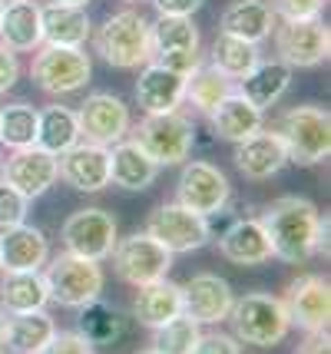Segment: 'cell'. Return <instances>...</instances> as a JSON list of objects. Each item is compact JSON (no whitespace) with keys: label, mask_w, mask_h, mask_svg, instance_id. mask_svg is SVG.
<instances>
[{"label":"cell","mask_w":331,"mask_h":354,"mask_svg":"<svg viewBox=\"0 0 331 354\" xmlns=\"http://www.w3.org/2000/svg\"><path fill=\"white\" fill-rule=\"evenodd\" d=\"M64 245L73 255L103 262L110 259L113 245H116V218L106 209H79L64 222Z\"/></svg>","instance_id":"12"},{"label":"cell","mask_w":331,"mask_h":354,"mask_svg":"<svg viewBox=\"0 0 331 354\" xmlns=\"http://www.w3.org/2000/svg\"><path fill=\"white\" fill-rule=\"evenodd\" d=\"M0 179L10 183L27 199H40L50 185L60 179V166L57 156L40 149V146H23L7 156V162H0Z\"/></svg>","instance_id":"14"},{"label":"cell","mask_w":331,"mask_h":354,"mask_svg":"<svg viewBox=\"0 0 331 354\" xmlns=\"http://www.w3.org/2000/svg\"><path fill=\"white\" fill-rule=\"evenodd\" d=\"M20 77V63H17V53L10 46L0 44V93H7Z\"/></svg>","instance_id":"42"},{"label":"cell","mask_w":331,"mask_h":354,"mask_svg":"<svg viewBox=\"0 0 331 354\" xmlns=\"http://www.w3.org/2000/svg\"><path fill=\"white\" fill-rule=\"evenodd\" d=\"M53 318L47 311H17L7 318V331H3V348L20 354H40L53 338Z\"/></svg>","instance_id":"29"},{"label":"cell","mask_w":331,"mask_h":354,"mask_svg":"<svg viewBox=\"0 0 331 354\" xmlns=\"http://www.w3.org/2000/svg\"><path fill=\"white\" fill-rule=\"evenodd\" d=\"M186 96V77L176 73L162 63H142L140 83H136V103H140L146 113H169V109H179Z\"/></svg>","instance_id":"20"},{"label":"cell","mask_w":331,"mask_h":354,"mask_svg":"<svg viewBox=\"0 0 331 354\" xmlns=\"http://www.w3.org/2000/svg\"><path fill=\"white\" fill-rule=\"evenodd\" d=\"M232 285L219 275H196L182 285V315H189L196 324L225 322L232 311Z\"/></svg>","instance_id":"17"},{"label":"cell","mask_w":331,"mask_h":354,"mask_svg":"<svg viewBox=\"0 0 331 354\" xmlns=\"http://www.w3.org/2000/svg\"><path fill=\"white\" fill-rule=\"evenodd\" d=\"M37 139V109L30 103H10L0 109V142L10 149L33 146Z\"/></svg>","instance_id":"36"},{"label":"cell","mask_w":331,"mask_h":354,"mask_svg":"<svg viewBox=\"0 0 331 354\" xmlns=\"http://www.w3.org/2000/svg\"><path fill=\"white\" fill-rule=\"evenodd\" d=\"M73 142H79V123H77V113L73 109L47 106L37 113V139H33V146L60 156Z\"/></svg>","instance_id":"32"},{"label":"cell","mask_w":331,"mask_h":354,"mask_svg":"<svg viewBox=\"0 0 331 354\" xmlns=\"http://www.w3.org/2000/svg\"><path fill=\"white\" fill-rule=\"evenodd\" d=\"M212 120V129L219 139H229V142H242L245 136H252L262 129V109L252 106L242 93H229L219 106L209 113Z\"/></svg>","instance_id":"28"},{"label":"cell","mask_w":331,"mask_h":354,"mask_svg":"<svg viewBox=\"0 0 331 354\" xmlns=\"http://www.w3.org/2000/svg\"><path fill=\"white\" fill-rule=\"evenodd\" d=\"M159 14H176V17H192L205 0H153Z\"/></svg>","instance_id":"43"},{"label":"cell","mask_w":331,"mask_h":354,"mask_svg":"<svg viewBox=\"0 0 331 354\" xmlns=\"http://www.w3.org/2000/svg\"><path fill=\"white\" fill-rule=\"evenodd\" d=\"M57 3H77V7H86L90 0H57Z\"/></svg>","instance_id":"45"},{"label":"cell","mask_w":331,"mask_h":354,"mask_svg":"<svg viewBox=\"0 0 331 354\" xmlns=\"http://www.w3.org/2000/svg\"><path fill=\"white\" fill-rule=\"evenodd\" d=\"M30 77L50 96H66V93H79L90 83L93 63L83 53V46L47 44L37 50V57L30 63Z\"/></svg>","instance_id":"6"},{"label":"cell","mask_w":331,"mask_h":354,"mask_svg":"<svg viewBox=\"0 0 331 354\" xmlns=\"http://www.w3.org/2000/svg\"><path fill=\"white\" fill-rule=\"evenodd\" d=\"M288 322L299 324L308 335H325L331 318V288L328 278L321 275H301L288 285V295L282 298Z\"/></svg>","instance_id":"15"},{"label":"cell","mask_w":331,"mask_h":354,"mask_svg":"<svg viewBox=\"0 0 331 354\" xmlns=\"http://www.w3.org/2000/svg\"><path fill=\"white\" fill-rule=\"evenodd\" d=\"M149 40H153V60L199 50V30H196L192 17L159 14L156 24H149Z\"/></svg>","instance_id":"31"},{"label":"cell","mask_w":331,"mask_h":354,"mask_svg":"<svg viewBox=\"0 0 331 354\" xmlns=\"http://www.w3.org/2000/svg\"><path fill=\"white\" fill-rule=\"evenodd\" d=\"M40 33H44V44L83 46L90 37V14L86 7L53 0L47 7H40Z\"/></svg>","instance_id":"24"},{"label":"cell","mask_w":331,"mask_h":354,"mask_svg":"<svg viewBox=\"0 0 331 354\" xmlns=\"http://www.w3.org/2000/svg\"><path fill=\"white\" fill-rule=\"evenodd\" d=\"M133 315L146 328H159V324H166L169 318L182 315V285H176L169 278L140 285V295L133 301Z\"/></svg>","instance_id":"26"},{"label":"cell","mask_w":331,"mask_h":354,"mask_svg":"<svg viewBox=\"0 0 331 354\" xmlns=\"http://www.w3.org/2000/svg\"><path fill=\"white\" fill-rule=\"evenodd\" d=\"M275 20H278V17H275L268 0H236V3L225 7L219 27H222V33L242 37V40H249V44H262V40L272 37Z\"/></svg>","instance_id":"25"},{"label":"cell","mask_w":331,"mask_h":354,"mask_svg":"<svg viewBox=\"0 0 331 354\" xmlns=\"http://www.w3.org/2000/svg\"><path fill=\"white\" fill-rule=\"evenodd\" d=\"M219 252L222 259H229L232 265H242V268L268 262L272 259V242H268L262 218H238V222H232L225 229V235L219 239Z\"/></svg>","instance_id":"21"},{"label":"cell","mask_w":331,"mask_h":354,"mask_svg":"<svg viewBox=\"0 0 331 354\" xmlns=\"http://www.w3.org/2000/svg\"><path fill=\"white\" fill-rule=\"evenodd\" d=\"M0 272H3V265H0Z\"/></svg>","instance_id":"48"},{"label":"cell","mask_w":331,"mask_h":354,"mask_svg":"<svg viewBox=\"0 0 331 354\" xmlns=\"http://www.w3.org/2000/svg\"><path fill=\"white\" fill-rule=\"evenodd\" d=\"M153 331H156L153 351L159 354H192L196 341H199V324L192 322L189 315H176V318H169Z\"/></svg>","instance_id":"37"},{"label":"cell","mask_w":331,"mask_h":354,"mask_svg":"<svg viewBox=\"0 0 331 354\" xmlns=\"http://www.w3.org/2000/svg\"><path fill=\"white\" fill-rule=\"evenodd\" d=\"M0 44L14 53H27L44 44L40 33V7L33 0H3L0 10Z\"/></svg>","instance_id":"22"},{"label":"cell","mask_w":331,"mask_h":354,"mask_svg":"<svg viewBox=\"0 0 331 354\" xmlns=\"http://www.w3.org/2000/svg\"><path fill=\"white\" fill-rule=\"evenodd\" d=\"M285 162H288V156H285V146L275 129H258L242 142H236V166L245 179H255V183L272 179L282 172Z\"/></svg>","instance_id":"19"},{"label":"cell","mask_w":331,"mask_h":354,"mask_svg":"<svg viewBox=\"0 0 331 354\" xmlns=\"http://www.w3.org/2000/svg\"><path fill=\"white\" fill-rule=\"evenodd\" d=\"M192 139H196V126L179 109L146 113V120H140V126L133 129V142L159 166L182 162L192 149Z\"/></svg>","instance_id":"5"},{"label":"cell","mask_w":331,"mask_h":354,"mask_svg":"<svg viewBox=\"0 0 331 354\" xmlns=\"http://www.w3.org/2000/svg\"><path fill=\"white\" fill-rule=\"evenodd\" d=\"M146 232L156 239L162 248H169L173 255H182V252H196L209 242V218L192 212L179 202H162L149 212V222H146Z\"/></svg>","instance_id":"10"},{"label":"cell","mask_w":331,"mask_h":354,"mask_svg":"<svg viewBox=\"0 0 331 354\" xmlns=\"http://www.w3.org/2000/svg\"><path fill=\"white\" fill-rule=\"evenodd\" d=\"M232 196V185L225 179V172L216 169L212 162H186L176 183V202L186 205L199 216H216L225 209V202Z\"/></svg>","instance_id":"11"},{"label":"cell","mask_w":331,"mask_h":354,"mask_svg":"<svg viewBox=\"0 0 331 354\" xmlns=\"http://www.w3.org/2000/svg\"><path fill=\"white\" fill-rule=\"evenodd\" d=\"M285 146L288 162L318 166L331 153V116L321 106H292L272 126Z\"/></svg>","instance_id":"2"},{"label":"cell","mask_w":331,"mask_h":354,"mask_svg":"<svg viewBox=\"0 0 331 354\" xmlns=\"http://www.w3.org/2000/svg\"><path fill=\"white\" fill-rule=\"evenodd\" d=\"M96 53L116 70H136L153 60V40H149V24L136 10H120L106 17V24L96 30Z\"/></svg>","instance_id":"4"},{"label":"cell","mask_w":331,"mask_h":354,"mask_svg":"<svg viewBox=\"0 0 331 354\" xmlns=\"http://www.w3.org/2000/svg\"><path fill=\"white\" fill-rule=\"evenodd\" d=\"M110 255H113L116 275L123 278L126 285H133V288L159 281L173 268V252L159 245L149 232H136L129 239H116Z\"/></svg>","instance_id":"9"},{"label":"cell","mask_w":331,"mask_h":354,"mask_svg":"<svg viewBox=\"0 0 331 354\" xmlns=\"http://www.w3.org/2000/svg\"><path fill=\"white\" fill-rule=\"evenodd\" d=\"M50 292L40 272H7L0 281V308L17 315V311H40L47 308Z\"/></svg>","instance_id":"30"},{"label":"cell","mask_w":331,"mask_h":354,"mask_svg":"<svg viewBox=\"0 0 331 354\" xmlns=\"http://www.w3.org/2000/svg\"><path fill=\"white\" fill-rule=\"evenodd\" d=\"M44 281H47L50 301H57L64 308H83L86 301L100 298L103 292V268L93 259L64 252V255L50 259Z\"/></svg>","instance_id":"7"},{"label":"cell","mask_w":331,"mask_h":354,"mask_svg":"<svg viewBox=\"0 0 331 354\" xmlns=\"http://www.w3.org/2000/svg\"><path fill=\"white\" fill-rule=\"evenodd\" d=\"M258 60H262L258 44H249V40L232 37V33H219V40L212 44V63L209 66H216L222 77L229 80H242Z\"/></svg>","instance_id":"33"},{"label":"cell","mask_w":331,"mask_h":354,"mask_svg":"<svg viewBox=\"0 0 331 354\" xmlns=\"http://www.w3.org/2000/svg\"><path fill=\"white\" fill-rule=\"evenodd\" d=\"M60 179L73 185L77 192H100L110 185V149L96 146V142H73L70 149L60 153L57 159Z\"/></svg>","instance_id":"16"},{"label":"cell","mask_w":331,"mask_h":354,"mask_svg":"<svg viewBox=\"0 0 331 354\" xmlns=\"http://www.w3.org/2000/svg\"><path fill=\"white\" fill-rule=\"evenodd\" d=\"M3 331H7V311L0 308V348H3Z\"/></svg>","instance_id":"44"},{"label":"cell","mask_w":331,"mask_h":354,"mask_svg":"<svg viewBox=\"0 0 331 354\" xmlns=\"http://www.w3.org/2000/svg\"><path fill=\"white\" fill-rule=\"evenodd\" d=\"M47 235L37 225H27V222L3 225V232H0V265H3V272H40V265H47Z\"/></svg>","instance_id":"18"},{"label":"cell","mask_w":331,"mask_h":354,"mask_svg":"<svg viewBox=\"0 0 331 354\" xmlns=\"http://www.w3.org/2000/svg\"><path fill=\"white\" fill-rule=\"evenodd\" d=\"M0 10H3V0H0Z\"/></svg>","instance_id":"47"},{"label":"cell","mask_w":331,"mask_h":354,"mask_svg":"<svg viewBox=\"0 0 331 354\" xmlns=\"http://www.w3.org/2000/svg\"><path fill=\"white\" fill-rule=\"evenodd\" d=\"M27 202H30L27 196H20L14 185L0 179V229L23 222V218H27Z\"/></svg>","instance_id":"38"},{"label":"cell","mask_w":331,"mask_h":354,"mask_svg":"<svg viewBox=\"0 0 331 354\" xmlns=\"http://www.w3.org/2000/svg\"><path fill=\"white\" fill-rule=\"evenodd\" d=\"M225 322H232L236 338L242 344H255V348H275L292 331L285 301L265 292H252L245 298H236Z\"/></svg>","instance_id":"3"},{"label":"cell","mask_w":331,"mask_h":354,"mask_svg":"<svg viewBox=\"0 0 331 354\" xmlns=\"http://www.w3.org/2000/svg\"><path fill=\"white\" fill-rule=\"evenodd\" d=\"M192 351H199V354H238L242 344H238V338H229V335H199V341H196Z\"/></svg>","instance_id":"41"},{"label":"cell","mask_w":331,"mask_h":354,"mask_svg":"<svg viewBox=\"0 0 331 354\" xmlns=\"http://www.w3.org/2000/svg\"><path fill=\"white\" fill-rule=\"evenodd\" d=\"M126 3H140V0H126Z\"/></svg>","instance_id":"46"},{"label":"cell","mask_w":331,"mask_h":354,"mask_svg":"<svg viewBox=\"0 0 331 354\" xmlns=\"http://www.w3.org/2000/svg\"><path fill=\"white\" fill-rule=\"evenodd\" d=\"M265 235L272 242V255L288 265L308 262L315 252H328V218L301 196H282L268 205L262 216Z\"/></svg>","instance_id":"1"},{"label":"cell","mask_w":331,"mask_h":354,"mask_svg":"<svg viewBox=\"0 0 331 354\" xmlns=\"http://www.w3.org/2000/svg\"><path fill=\"white\" fill-rule=\"evenodd\" d=\"M77 123H79V139L110 149L113 142L126 139L129 106L120 96H113V93H93V96H86V103L79 106Z\"/></svg>","instance_id":"13"},{"label":"cell","mask_w":331,"mask_h":354,"mask_svg":"<svg viewBox=\"0 0 331 354\" xmlns=\"http://www.w3.org/2000/svg\"><path fill=\"white\" fill-rule=\"evenodd\" d=\"M275 50L278 60L292 70H315L328 60L331 37L321 17H301V20H275Z\"/></svg>","instance_id":"8"},{"label":"cell","mask_w":331,"mask_h":354,"mask_svg":"<svg viewBox=\"0 0 331 354\" xmlns=\"http://www.w3.org/2000/svg\"><path fill=\"white\" fill-rule=\"evenodd\" d=\"M44 351H50V354H90L93 344L83 338L79 331H53V338L47 341Z\"/></svg>","instance_id":"40"},{"label":"cell","mask_w":331,"mask_h":354,"mask_svg":"<svg viewBox=\"0 0 331 354\" xmlns=\"http://www.w3.org/2000/svg\"><path fill=\"white\" fill-rule=\"evenodd\" d=\"M79 335L90 341V344H113V341L123 335V318H120V311L106 305V301H86L83 308H79Z\"/></svg>","instance_id":"35"},{"label":"cell","mask_w":331,"mask_h":354,"mask_svg":"<svg viewBox=\"0 0 331 354\" xmlns=\"http://www.w3.org/2000/svg\"><path fill=\"white\" fill-rule=\"evenodd\" d=\"M325 3L328 0H272V10L285 20H301V17H321Z\"/></svg>","instance_id":"39"},{"label":"cell","mask_w":331,"mask_h":354,"mask_svg":"<svg viewBox=\"0 0 331 354\" xmlns=\"http://www.w3.org/2000/svg\"><path fill=\"white\" fill-rule=\"evenodd\" d=\"M229 93H232V80L222 77L216 66H202V63H199L189 77H186V96H182V100H189L199 113L209 116Z\"/></svg>","instance_id":"34"},{"label":"cell","mask_w":331,"mask_h":354,"mask_svg":"<svg viewBox=\"0 0 331 354\" xmlns=\"http://www.w3.org/2000/svg\"><path fill=\"white\" fill-rule=\"evenodd\" d=\"M159 162H153L149 156L142 153L133 139H120L110 146V183H116L120 189L129 192H142L156 183Z\"/></svg>","instance_id":"23"},{"label":"cell","mask_w":331,"mask_h":354,"mask_svg":"<svg viewBox=\"0 0 331 354\" xmlns=\"http://www.w3.org/2000/svg\"><path fill=\"white\" fill-rule=\"evenodd\" d=\"M292 83V66H285L282 60H268V63H255L245 77L238 80V93L258 109L275 106L278 100L285 96Z\"/></svg>","instance_id":"27"}]
</instances>
